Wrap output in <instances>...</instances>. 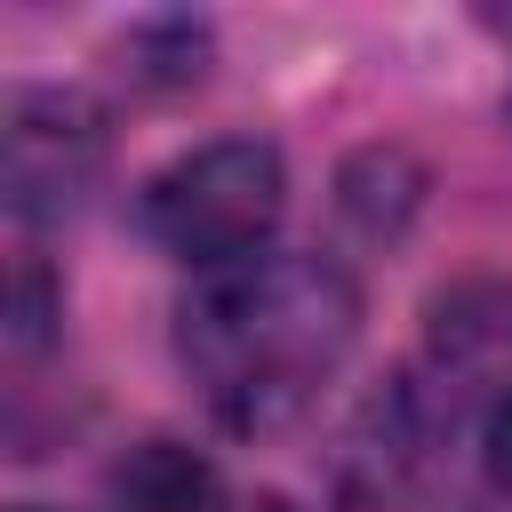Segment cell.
I'll use <instances>...</instances> for the list:
<instances>
[{"label":"cell","instance_id":"obj_1","mask_svg":"<svg viewBox=\"0 0 512 512\" xmlns=\"http://www.w3.org/2000/svg\"><path fill=\"white\" fill-rule=\"evenodd\" d=\"M360 344V280L336 256L264 248L200 272L176 304V368L232 440H272L336 384Z\"/></svg>","mask_w":512,"mask_h":512},{"label":"cell","instance_id":"obj_2","mask_svg":"<svg viewBox=\"0 0 512 512\" xmlns=\"http://www.w3.org/2000/svg\"><path fill=\"white\" fill-rule=\"evenodd\" d=\"M280 216H288V160L264 136H208V144L176 152L168 168H152L136 192L144 240L192 272L264 256Z\"/></svg>","mask_w":512,"mask_h":512},{"label":"cell","instance_id":"obj_3","mask_svg":"<svg viewBox=\"0 0 512 512\" xmlns=\"http://www.w3.org/2000/svg\"><path fill=\"white\" fill-rule=\"evenodd\" d=\"M104 160H112V128H104L96 96L56 88V80L8 88V112H0V192H8V216L24 232L72 224L88 208V192L104 184Z\"/></svg>","mask_w":512,"mask_h":512},{"label":"cell","instance_id":"obj_4","mask_svg":"<svg viewBox=\"0 0 512 512\" xmlns=\"http://www.w3.org/2000/svg\"><path fill=\"white\" fill-rule=\"evenodd\" d=\"M104 512H224V480L216 464L176 440V432H152L136 440L128 456H112L104 472Z\"/></svg>","mask_w":512,"mask_h":512},{"label":"cell","instance_id":"obj_5","mask_svg":"<svg viewBox=\"0 0 512 512\" xmlns=\"http://www.w3.org/2000/svg\"><path fill=\"white\" fill-rule=\"evenodd\" d=\"M480 472H488V488L512 504V384H504L496 408L480 416Z\"/></svg>","mask_w":512,"mask_h":512},{"label":"cell","instance_id":"obj_6","mask_svg":"<svg viewBox=\"0 0 512 512\" xmlns=\"http://www.w3.org/2000/svg\"><path fill=\"white\" fill-rule=\"evenodd\" d=\"M16 512H64V504H16Z\"/></svg>","mask_w":512,"mask_h":512}]
</instances>
